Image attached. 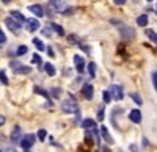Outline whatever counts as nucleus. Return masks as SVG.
<instances>
[{
  "mask_svg": "<svg viewBox=\"0 0 157 152\" xmlns=\"http://www.w3.org/2000/svg\"><path fill=\"white\" fill-rule=\"evenodd\" d=\"M61 110L64 113H74V115H80V110H78V105L74 99H69V100H64L61 104Z\"/></svg>",
  "mask_w": 157,
  "mask_h": 152,
  "instance_id": "1",
  "label": "nucleus"
},
{
  "mask_svg": "<svg viewBox=\"0 0 157 152\" xmlns=\"http://www.w3.org/2000/svg\"><path fill=\"white\" fill-rule=\"evenodd\" d=\"M49 6L52 11H55V13H66L68 9V5L63 2V0H50L49 2Z\"/></svg>",
  "mask_w": 157,
  "mask_h": 152,
  "instance_id": "2",
  "label": "nucleus"
},
{
  "mask_svg": "<svg viewBox=\"0 0 157 152\" xmlns=\"http://www.w3.org/2000/svg\"><path fill=\"white\" fill-rule=\"evenodd\" d=\"M35 141H36V135H33V133H29V135H25L22 140H21V147L22 149H25V150H29L33 144H35Z\"/></svg>",
  "mask_w": 157,
  "mask_h": 152,
  "instance_id": "3",
  "label": "nucleus"
},
{
  "mask_svg": "<svg viewBox=\"0 0 157 152\" xmlns=\"http://www.w3.org/2000/svg\"><path fill=\"white\" fill-rule=\"evenodd\" d=\"M109 91L112 93V97H113L115 100H121V99L124 97V91H123V88H121L120 85H112Z\"/></svg>",
  "mask_w": 157,
  "mask_h": 152,
  "instance_id": "4",
  "label": "nucleus"
},
{
  "mask_svg": "<svg viewBox=\"0 0 157 152\" xmlns=\"http://www.w3.org/2000/svg\"><path fill=\"white\" fill-rule=\"evenodd\" d=\"M82 96H83L85 99H88V100L93 99V96H94V88H93V85H91V83H85V85L82 86Z\"/></svg>",
  "mask_w": 157,
  "mask_h": 152,
  "instance_id": "5",
  "label": "nucleus"
},
{
  "mask_svg": "<svg viewBox=\"0 0 157 152\" xmlns=\"http://www.w3.org/2000/svg\"><path fill=\"white\" fill-rule=\"evenodd\" d=\"M5 25H6V27L13 32V33H19V30H21V24L19 22H16L14 19H13V17H8V19H5Z\"/></svg>",
  "mask_w": 157,
  "mask_h": 152,
  "instance_id": "6",
  "label": "nucleus"
},
{
  "mask_svg": "<svg viewBox=\"0 0 157 152\" xmlns=\"http://www.w3.org/2000/svg\"><path fill=\"white\" fill-rule=\"evenodd\" d=\"M29 11L33 13V14L38 16V17H43L44 16V8L41 5H32V6H29Z\"/></svg>",
  "mask_w": 157,
  "mask_h": 152,
  "instance_id": "7",
  "label": "nucleus"
},
{
  "mask_svg": "<svg viewBox=\"0 0 157 152\" xmlns=\"http://www.w3.org/2000/svg\"><path fill=\"white\" fill-rule=\"evenodd\" d=\"M129 119L132 122H135V124H140L141 122V111L140 110H132L129 113Z\"/></svg>",
  "mask_w": 157,
  "mask_h": 152,
  "instance_id": "8",
  "label": "nucleus"
},
{
  "mask_svg": "<svg viewBox=\"0 0 157 152\" xmlns=\"http://www.w3.org/2000/svg\"><path fill=\"white\" fill-rule=\"evenodd\" d=\"M101 135H102L104 140H105L107 144H113V143H115V141H113V138L110 136V133H109V130H107L105 125H102V127H101Z\"/></svg>",
  "mask_w": 157,
  "mask_h": 152,
  "instance_id": "9",
  "label": "nucleus"
},
{
  "mask_svg": "<svg viewBox=\"0 0 157 152\" xmlns=\"http://www.w3.org/2000/svg\"><path fill=\"white\" fill-rule=\"evenodd\" d=\"M74 63H75L77 71H78V72H82L83 68H85V60H83V57H80V55H74Z\"/></svg>",
  "mask_w": 157,
  "mask_h": 152,
  "instance_id": "10",
  "label": "nucleus"
},
{
  "mask_svg": "<svg viewBox=\"0 0 157 152\" xmlns=\"http://www.w3.org/2000/svg\"><path fill=\"white\" fill-rule=\"evenodd\" d=\"M38 28H39V22H38L36 19H29V20H27V30H29L30 33L36 32Z\"/></svg>",
  "mask_w": 157,
  "mask_h": 152,
  "instance_id": "11",
  "label": "nucleus"
},
{
  "mask_svg": "<svg viewBox=\"0 0 157 152\" xmlns=\"http://www.w3.org/2000/svg\"><path fill=\"white\" fill-rule=\"evenodd\" d=\"M44 69H46L47 75H50V77H54V75L57 74V69H55V66L52 65V63H46V65H44Z\"/></svg>",
  "mask_w": 157,
  "mask_h": 152,
  "instance_id": "12",
  "label": "nucleus"
},
{
  "mask_svg": "<svg viewBox=\"0 0 157 152\" xmlns=\"http://www.w3.org/2000/svg\"><path fill=\"white\" fill-rule=\"evenodd\" d=\"M10 14L13 16V19H14V20H17L19 24H21V22H25V24H27V19H25V17H24V16L21 14L19 11H11Z\"/></svg>",
  "mask_w": 157,
  "mask_h": 152,
  "instance_id": "13",
  "label": "nucleus"
},
{
  "mask_svg": "<svg viewBox=\"0 0 157 152\" xmlns=\"http://www.w3.org/2000/svg\"><path fill=\"white\" fill-rule=\"evenodd\" d=\"M82 127H83V129H90V127L94 129V127H96V121H94V119H90V118H88V119H83V121H82Z\"/></svg>",
  "mask_w": 157,
  "mask_h": 152,
  "instance_id": "14",
  "label": "nucleus"
},
{
  "mask_svg": "<svg viewBox=\"0 0 157 152\" xmlns=\"http://www.w3.org/2000/svg\"><path fill=\"white\" fill-rule=\"evenodd\" d=\"M21 140V127H14V130H13V133H11V141H19ZM21 143V141H19Z\"/></svg>",
  "mask_w": 157,
  "mask_h": 152,
  "instance_id": "15",
  "label": "nucleus"
},
{
  "mask_svg": "<svg viewBox=\"0 0 157 152\" xmlns=\"http://www.w3.org/2000/svg\"><path fill=\"white\" fill-rule=\"evenodd\" d=\"M137 24L140 25V27H146V25H148V16H146V14L138 16V17H137Z\"/></svg>",
  "mask_w": 157,
  "mask_h": 152,
  "instance_id": "16",
  "label": "nucleus"
},
{
  "mask_svg": "<svg viewBox=\"0 0 157 152\" xmlns=\"http://www.w3.org/2000/svg\"><path fill=\"white\" fill-rule=\"evenodd\" d=\"M33 44H35V47H36L38 50H41V52L44 50V43L39 39V38H35V39H33Z\"/></svg>",
  "mask_w": 157,
  "mask_h": 152,
  "instance_id": "17",
  "label": "nucleus"
},
{
  "mask_svg": "<svg viewBox=\"0 0 157 152\" xmlns=\"http://www.w3.org/2000/svg\"><path fill=\"white\" fill-rule=\"evenodd\" d=\"M146 35H148V38H149V39H151V41H154V43L157 44V33H155L154 30H151V28H148V30H146Z\"/></svg>",
  "mask_w": 157,
  "mask_h": 152,
  "instance_id": "18",
  "label": "nucleus"
},
{
  "mask_svg": "<svg viewBox=\"0 0 157 152\" xmlns=\"http://www.w3.org/2000/svg\"><path fill=\"white\" fill-rule=\"evenodd\" d=\"M88 72L91 75V79L96 77V65H94V63H90V65H88Z\"/></svg>",
  "mask_w": 157,
  "mask_h": 152,
  "instance_id": "19",
  "label": "nucleus"
},
{
  "mask_svg": "<svg viewBox=\"0 0 157 152\" xmlns=\"http://www.w3.org/2000/svg\"><path fill=\"white\" fill-rule=\"evenodd\" d=\"M35 93H36V94H41V96L46 97V99H49V93H47L46 90H43V88H39V86H35Z\"/></svg>",
  "mask_w": 157,
  "mask_h": 152,
  "instance_id": "20",
  "label": "nucleus"
},
{
  "mask_svg": "<svg viewBox=\"0 0 157 152\" xmlns=\"http://www.w3.org/2000/svg\"><path fill=\"white\" fill-rule=\"evenodd\" d=\"M52 30H55L60 36H63L64 35V30H63V27L61 25H58V24H52Z\"/></svg>",
  "mask_w": 157,
  "mask_h": 152,
  "instance_id": "21",
  "label": "nucleus"
},
{
  "mask_svg": "<svg viewBox=\"0 0 157 152\" xmlns=\"http://www.w3.org/2000/svg\"><path fill=\"white\" fill-rule=\"evenodd\" d=\"M16 74H30L32 72V68L30 66H22V68H19L17 71H14Z\"/></svg>",
  "mask_w": 157,
  "mask_h": 152,
  "instance_id": "22",
  "label": "nucleus"
},
{
  "mask_svg": "<svg viewBox=\"0 0 157 152\" xmlns=\"http://www.w3.org/2000/svg\"><path fill=\"white\" fill-rule=\"evenodd\" d=\"M27 52H29V47H27V46H19V47H17V52H16V54H17L19 57H22V55H25Z\"/></svg>",
  "mask_w": 157,
  "mask_h": 152,
  "instance_id": "23",
  "label": "nucleus"
},
{
  "mask_svg": "<svg viewBox=\"0 0 157 152\" xmlns=\"http://www.w3.org/2000/svg\"><path fill=\"white\" fill-rule=\"evenodd\" d=\"M102 99H104V104H109L112 100V93L110 91H104L102 93Z\"/></svg>",
  "mask_w": 157,
  "mask_h": 152,
  "instance_id": "24",
  "label": "nucleus"
},
{
  "mask_svg": "<svg viewBox=\"0 0 157 152\" xmlns=\"http://www.w3.org/2000/svg\"><path fill=\"white\" fill-rule=\"evenodd\" d=\"M36 136H38V140L44 141V140H46V136H47V132H46L44 129H39V130H38V135H36Z\"/></svg>",
  "mask_w": 157,
  "mask_h": 152,
  "instance_id": "25",
  "label": "nucleus"
},
{
  "mask_svg": "<svg viewBox=\"0 0 157 152\" xmlns=\"http://www.w3.org/2000/svg\"><path fill=\"white\" fill-rule=\"evenodd\" d=\"M33 63H36V65L39 66V71H41V65H43V60H41V57H39L38 54H35L33 55V60H32Z\"/></svg>",
  "mask_w": 157,
  "mask_h": 152,
  "instance_id": "26",
  "label": "nucleus"
},
{
  "mask_svg": "<svg viewBox=\"0 0 157 152\" xmlns=\"http://www.w3.org/2000/svg\"><path fill=\"white\" fill-rule=\"evenodd\" d=\"M104 116H105V110H104V107H99V110H98V121H104Z\"/></svg>",
  "mask_w": 157,
  "mask_h": 152,
  "instance_id": "27",
  "label": "nucleus"
},
{
  "mask_svg": "<svg viewBox=\"0 0 157 152\" xmlns=\"http://www.w3.org/2000/svg\"><path fill=\"white\" fill-rule=\"evenodd\" d=\"M130 97H132V99L135 100V104H137V105H141V104H143V100H141V97H140V96H138L137 93H132V94H130Z\"/></svg>",
  "mask_w": 157,
  "mask_h": 152,
  "instance_id": "28",
  "label": "nucleus"
},
{
  "mask_svg": "<svg viewBox=\"0 0 157 152\" xmlns=\"http://www.w3.org/2000/svg\"><path fill=\"white\" fill-rule=\"evenodd\" d=\"M60 94H61V90H60V88H52V96H54L55 99H58Z\"/></svg>",
  "mask_w": 157,
  "mask_h": 152,
  "instance_id": "29",
  "label": "nucleus"
},
{
  "mask_svg": "<svg viewBox=\"0 0 157 152\" xmlns=\"http://www.w3.org/2000/svg\"><path fill=\"white\" fill-rule=\"evenodd\" d=\"M10 66H11L13 69H14V71H17L19 68H22V65H21L19 61H11V63H10Z\"/></svg>",
  "mask_w": 157,
  "mask_h": 152,
  "instance_id": "30",
  "label": "nucleus"
},
{
  "mask_svg": "<svg viewBox=\"0 0 157 152\" xmlns=\"http://www.w3.org/2000/svg\"><path fill=\"white\" fill-rule=\"evenodd\" d=\"M0 80H2V83H3V85H8V79H6V74H5V71L0 72Z\"/></svg>",
  "mask_w": 157,
  "mask_h": 152,
  "instance_id": "31",
  "label": "nucleus"
},
{
  "mask_svg": "<svg viewBox=\"0 0 157 152\" xmlns=\"http://www.w3.org/2000/svg\"><path fill=\"white\" fill-rule=\"evenodd\" d=\"M68 39H69V44H72V46L77 44V36H75V35H69Z\"/></svg>",
  "mask_w": 157,
  "mask_h": 152,
  "instance_id": "32",
  "label": "nucleus"
},
{
  "mask_svg": "<svg viewBox=\"0 0 157 152\" xmlns=\"http://www.w3.org/2000/svg\"><path fill=\"white\" fill-rule=\"evenodd\" d=\"M5 43H6V35H5V33H3V30H2V32H0V44L3 46Z\"/></svg>",
  "mask_w": 157,
  "mask_h": 152,
  "instance_id": "33",
  "label": "nucleus"
},
{
  "mask_svg": "<svg viewBox=\"0 0 157 152\" xmlns=\"http://www.w3.org/2000/svg\"><path fill=\"white\" fill-rule=\"evenodd\" d=\"M152 83H154V86L157 88V71L152 72Z\"/></svg>",
  "mask_w": 157,
  "mask_h": 152,
  "instance_id": "34",
  "label": "nucleus"
},
{
  "mask_svg": "<svg viewBox=\"0 0 157 152\" xmlns=\"http://www.w3.org/2000/svg\"><path fill=\"white\" fill-rule=\"evenodd\" d=\"M47 52H49V57H55V52L52 47H47Z\"/></svg>",
  "mask_w": 157,
  "mask_h": 152,
  "instance_id": "35",
  "label": "nucleus"
},
{
  "mask_svg": "<svg viewBox=\"0 0 157 152\" xmlns=\"http://www.w3.org/2000/svg\"><path fill=\"white\" fill-rule=\"evenodd\" d=\"M113 2H115L116 5H124V3L127 2V0H113Z\"/></svg>",
  "mask_w": 157,
  "mask_h": 152,
  "instance_id": "36",
  "label": "nucleus"
},
{
  "mask_svg": "<svg viewBox=\"0 0 157 152\" xmlns=\"http://www.w3.org/2000/svg\"><path fill=\"white\" fill-rule=\"evenodd\" d=\"M43 35H44V36H49V35H50V30H49V28H44V30H43Z\"/></svg>",
  "mask_w": 157,
  "mask_h": 152,
  "instance_id": "37",
  "label": "nucleus"
},
{
  "mask_svg": "<svg viewBox=\"0 0 157 152\" xmlns=\"http://www.w3.org/2000/svg\"><path fill=\"white\" fill-rule=\"evenodd\" d=\"M2 152H16L14 149H10V147H6V149H2Z\"/></svg>",
  "mask_w": 157,
  "mask_h": 152,
  "instance_id": "38",
  "label": "nucleus"
},
{
  "mask_svg": "<svg viewBox=\"0 0 157 152\" xmlns=\"http://www.w3.org/2000/svg\"><path fill=\"white\" fill-rule=\"evenodd\" d=\"M102 152H110V149H109L107 146H104V147H102Z\"/></svg>",
  "mask_w": 157,
  "mask_h": 152,
  "instance_id": "39",
  "label": "nucleus"
},
{
  "mask_svg": "<svg viewBox=\"0 0 157 152\" xmlns=\"http://www.w3.org/2000/svg\"><path fill=\"white\" fill-rule=\"evenodd\" d=\"M10 2V0H2V3H8Z\"/></svg>",
  "mask_w": 157,
  "mask_h": 152,
  "instance_id": "40",
  "label": "nucleus"
},
{
  "mask_svg": "<svg viewBox=\"0 0 157 152\" xmlns=\"http://www.w3.org/2000/svg\"><path fill=\"white\" fill-rule=\"evenodd\" d=\"M25 152H32V150H25Z\"/></svg>",
  "mask_w": 157,
  "mask_h": 152,
  "instance_id": "41",
  "label": "nucleus"
},
{
  "mask_svg": "<svg viewBox=\"0 0 157 152\" xmlns=\"http://www.w3.org/2000/svg\"><path fill=\"white\" fill-rule=\"evenodd\" d=\"M148 2H152V0H148Z\"/></svg>",
  "mask_w": 157,
  "mask_h": 152,
  "instance_id": "42",
  "label": "nucleus"
},
{
  "mask_svg": "<svg viewBox=\"0 0 157 152\" xmlns=\"http://www.w3.org/2000/svg\"><path fill=\"white\" fill-rule=\"evenodd\" d=\"M155 13H157V8H155Z\"/></svg>",
  "mask_w": 157,
  "mask_h": 152,
  "instance_id": "43",
  "label": "nucleus"
}]
</instances>
